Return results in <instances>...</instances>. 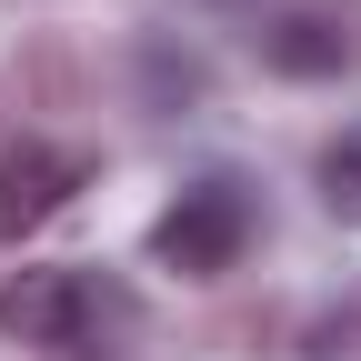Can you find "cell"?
Instances as JSON below:
<instances>
[{"mask_svg":"<svg viewBox=\"0 0 361 361\" xmlns=\"http://www.w3.org/2000/svg\"><path fill=\"white\" fill-rule=\"evenodd\" d=\"M251 231H261L251 191H241L231 171H211V180H191V191H180V201L151 221V261L180 271V281H221V271H241Z\"/></svg>","mask_w":361,"mask_h":361,"instance_id":"7a4b0ae2","label":"cell"},{"mask_svg":"<svg viewBox=\"0 0 361 361\" xmlns=\"http://www.w3.org/2000/svg\"><path fill=\"white\" fill-rule=\"evenodd\" d=\"M322 201H331V221H361V130L322 151Z\"/></svg>","mask_w":361,"mask_h":361,"instance_id":"5b68a950","label":"cell"},{"mask_svg":"<svg viewBox=\"0 0 361 361\" xmlns=\"http://www.w3.org/2000/svg\"><path fill=\"white\" fill-rule=\"evenodd\" d=\"M261 61L281 80H341L351 71V20L341 11H281L261 30Z\"/></svg>","mask_w":361,"mask_h":361,"instance_id":"277c9868","label":"cell"},{"mask_svg":"<svg viewBox=\"0 0 361 361\" xmlns=\"http://www.w3.org/2000/svg\"><path fill=\"white\" fill-rule=\"evenodd\" d=\"M80 180H90V161L61 151V141H0V251H11L20 231H40Z\"/></svg>","mask_w":361,"mask_h":361,"instance_id":"3957f363","label":"cell"},{"mask_svg":"<svg viewBox=\"0 0 361 361\" xmlns=\"http://www.w3.org/2000/svg\"><path fill=\"white\" fill-rule=\"evenodd\" d=\"M130 291L101 281V271L80 261H20L11 281H0V331L20 351H61V361H121L130 341Z\"/></svg>","mask_w":361,"mask_h":361,"instance_id":"6da1fadb","label":"cell"}]
</instances>
